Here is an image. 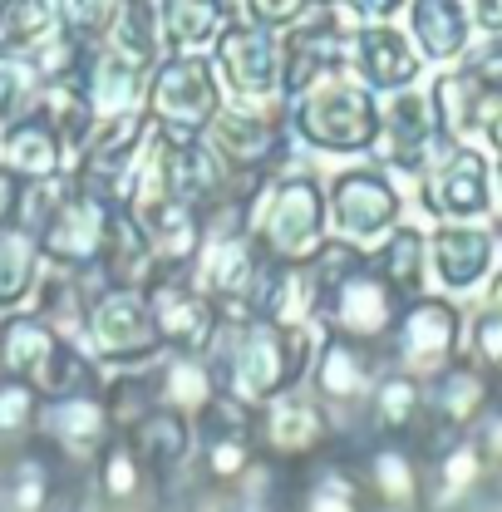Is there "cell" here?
<instances>
[{"label":"cell","instance_id":"50","mask_svg":"<svg viewBox=\"0 0 502 512\" xmlns=\"http://www.w3.org/2000/svg\"><path fill=\"white\" fill-rule=\"evenodd\" d=\"M345 10H355V15H365V20H394L409 0H340Z\"/></svg>","mask_w":502,"mask_h":512},{"label":"cell","instance_id":"40","mask_svg":"<svg viewBox=\"0 0 502 512\" xmlns=\"http://www.w3.org/2000/svg\"><path fill=\"white\" fill-rule=\"evenodd\" d=\"M227 10L207 5V0H163V35H168V55L178 50H197V45H212L217 30H222Z\"/></svg>","mask_w":502,"mask_h":512},{"label":"cell","instance_id":"35","mask_svg":"<svg viewBox=\"0 0 502 512\" xmlns=\"http://www.w3.org/2000/svg\"><path fill=\"white\" fill-rule=\"evenodd\" d=\"M370 266L409 306V301L424 296V281H429V237L414 232V227H394V232H384V247L370 256Z\"/></svg>","mask_w":502,"mask_h":512},{"label":"cell","instance_id":"51","mask_svg":"<svg viewBox=\"0 0 502 512\" xmlns=\"http://www.w3.org/2000/svg\"><path fill=\"white\" fill-rule=\"evenodd\" d=\"M468 15H473L488 35H502V0H468Z\"/></svg>","mask_w":502,"mask_h":512},{"label":"cell","instance_id":"11","mask_svg":"<svg viewBox=\"0 0 502 512\" xmlns=\"http://www.w3.org/2000/svg\"><path fill=\"white\" fill-rule=\"evenodd\" d=\"M379 158H389L404 173H424L434 168L448 148H458L434 119V99L424 89H394L379 109V138H375Z\"/></svg>","mask_w":502,"mask_h":512},{"label":"cell","instance_id":"45","mask_svg":"<svg viewBox=\"0 0 502 512\" xmlns=\"http://www.w3.org/2000/svg\"><path fill=\"white\" fill-rule=\"evenodd\" d=\"M458 74H463V79H473L493 104H502V35L483 40L478 50H468L463 64H458Z\"/></svg>","mask_w":502,"mask_h":512},{"label":"cell","instance_id":"36","mask_svg":"<svg viewBox=\"0 0 502 512\" xmlns=\"http://www.w3.org/2000/svg\"><path fill=\"white\" fill-rule=\"evenodd\" d=\"M40 237L20 222H5L0 227V311H15L35 296V281H40Z\"/></svg>","mask_w":502,"mask_h":512},{"label":"cell","instance_id":"16","mask_svg":"<svg viewBox=\"0 0 502 512\" xmlns=\"http://www.w3.org/2000/svg\"><path fill=\"white\" fill-rule=\"evenodd\" d=\"M458 335H463V316L448 301L419 296L404 306V316L389 335V345H394L389 365L409 370L414 380H434L458 360Z\"/></svg>","mask_w":502,"mask_h":512},{"label":"cell","instance_id":"24","mask_svg":"<svg viewBox=\"0 0 502 512\" xmlns=\"http://www.w3.org/2000/svg\"><path fill=\"white\" fill-rule=\"evenodd\" d=\"M158 138H163V163H168V188L178 192L188 207H212L227 183H232V173H227V163L217 158V148L207 143V133H173V128H158Z\"/></svg>","mask_w":502,"mask_h":512},{"label":"cell","instance_id":"3","mask_svg":"<svg viewBox=\"0 0 502 512\" xmlns=\"http://www.w3.org/2000/svg\"><path fill=\"white\" fill-rule=\"evenodd\" d=\"M291 128L325 153H365L379 138V99L370 84L325 74L311 89L291 94Z\"/></svg>","mask_w":502,"mask_h":512},{"label":"cell","instance_id":"44","mask_svg":"<svg viewBox=\"0 0 502 512\" xmlns=\"http://www.w3.org/2000/svg\"><path fill=\"white\" fill-rule=\"evenodd\" d=\"M301 512H365V493L340 468H315L311 488L301 498Z\"/></svg>","mask_w":502,"mask_h":512},{"label":"cell","instance_id":"32","mask_svg":"<svg viewBox=\"0 0 502 512\" xmlns=\"http://www.w3.org/2000/svg\"><path fill=\"white\" fill-rule=\"evenodd\" d=\"M468 0H409V35L424 60H453L468 50Z\"/></svg>","mask_w":502,"mask_h":512},{"label":"cell","instance_id":"23","mask_svg":"<svg viewBox=\"0 0 502 512\" xmlns=\"http://www.w3.org/2000/svg\"><path fill=\"white\" fill-rule=\"evenodd\" d=\"M84 89V99L94 104L99 119H114V114H133V109H148V64L128 60L124 50H114L109 40H99L84 60V74L74 79Z\"/></svg>","mask_w":502,"mask_h":512},{"label":"cell","instance_id":"39","mask_svg":"<svg viewBox=\"0 0 502 512\" xmlns=\"http://www.w3.org/2000/svg\"><path fill=\"white\" fill-rule=\"evenodd\" d=\"M158 271V256L148 247L143 227L128 217L124 207H114V227H109V247L99 261V276L104 281H119V286H148Z\"/></svg>","mask_w":502,"mask_h":512},{"label":"cell","instance_id":"29","mask_svg":"<svg viewBox=\"0 0 502 512\" xmlns=\"http://www.w3.org/2000/svg\"><path fill=\"white\" fill-rule=\"evenodd\" d=\"M424 468H429L424 473V508L434 512L463 508L473 498V488L488 478V463H483V453H478V444L468 434L453 439L448 448H439V453H429Z\"/></svg>","mask_w":502,"mask_h":512},{"label":"cell","instance_id":"53","mask_svg":"<svg viewBox=\"0 0 502 512\" xmlns=\"http://www.w3.org/2000/svg\"><path fill=\"white\" fill-rule=\"evenodd\" d=\"M197 512H227V508H222V503H202Z\"/></svg>","mask_w":502,"mask_h":512},{"label":"cell","instance_id":"13","mask_svg":"<svg viewBox=\"0 0 502 512\" xmlns=\"http://www.w3.org/2000/svg\"><path fill=\"white\" fill-rule=\"evenodd\" d=\"M404 197L389 173L379 168H345L325 192V217L345 242H375L399 227Z\"/></svg>","mask_w":502,"mask_h":512},{"label":"cell","instance_id":"26","mask_svg":"<svg viewBox=\"0 0 502 512\" xmlns=\"http://www.w3.org/2000/svg\"><path fill=\"white\" fill-rule=\"evenodd\" d=\"M69 153H64L60 128L50 124V114L35 104L30 114L10 119L5 124V138H0V168H10L15 178L35 183V178H55L64 173Z\"/></svg>","mask_w":502,"mask_h":512},{"label":"cell","instance_id":"21","mask_svg":"<svg viewBox=\"0 0 502 512\" xmlns=\"http://www.w3.org/2000/svg\"><path fill=\"white\" fill-rule=\"evenodd\" d=\"M389 360L379 355V345L350 340V335H325V345L315 350L311 384L320 404H345V409H365L375 384L384 380Z\"/></svg>","mask_w":502,"mask_h":512},{"label":"cell","instance_id":"20","mask_svg":"<svg viewBox=\"0 0 502 512\" xmlns=\"http://www.w3.org/2000/svg\"><path fill=\"white\" fill-rule=\"evenodd\" d=\"M197 458H202V468H207L212 483H242L251 473V463L261 458L256 409L217 394L212 409L197 419Z\"/></svg>","mask_w":502,"mask_h":512},{"label":"cell","instance_id":"58","mask_svg":"<svg viewBox=\"0 0 502 512\" xmlns=\"http://www.w3.org/2000/svg\"><path fill=\"white\" fill-rule=\"evenodd\" d=\"M0 10H5V0H0Z\"/></svg>","mask_w":502,"mask_h":512},{"label":"cell","instance_id":"42","mask_svg":"<svg viewBox=\"0 0 502 512\" xmlns=\"http://www.w3.org/2000/svg\"><path fill=\"white\" fill-rule=\"evenodd\" d=\"M40 404H45V394L35 384L0 370V444H25L35 434Z\"/></svg>","mask_w":502,"mask_h":512},{"label":"cell","instance_id":"14","mask_svg":"<svg viewBox=\"0 0 502 512\" xmlns=\"http://www.w3.org/2000/svg\"><path fill=\"white\" fill-rule=\"evenodd\" d=\"M256 444H261V458L276 463V468L311 463L315 453L330 444V419H325L320 394H306L296 384V389L276 394L271 404H261L256 409Z\"/></svg>","mask_w":502,"mask_h":512},{"label":"cell","instance_id":"19","mask_svg":"<svg viewBox=\"0 0 502 512\" xmlns=\"http://www.w3.org/2000/svg\"><path fill=\"white\" fill-rule=\"evenodd\" d=\"M419 183H424V192H419L424 207L443 222H473V217L493 212V168L468 143L448 148L434 168L419 173Z\"/></svg>","mask_w":502,"mask_h":512},{"label":"cell","instance_id":"9","mask_svg":"<svg viewBox=\"0 0 502 512\" xmlns=\"http://www.w3.org/2000/svg\"><path fill=\"white\" fill-rule=\"evenodd\" d=\"M207 143L217 148L227 173L261 178L266 168H276L286 158V114L276 104H266V99L222 104V114L207 128Z\"/></svg>","mask_w":502,"mask_h":512},{"label":"cell","instance_id":"4","mask_svg":"<svg viewBox=\"0 0 502 512\" xmlns=\"http://www.w3.org/2000/svg\"><path fill=\"white\" fill-rule=\"evenodd\" d=\"M325 192L311 173L261 183L251 202V242L271 261H311L325 247Z\"/></svg>","mask_w":502,"mask_h":512},{"label":"cell","instance_id":"33","mask_svg":"<svg viewBox=\"0 0 502 512\" xmlns=\"http://www.w3.org/2000/svg\"><path fill=\"white\" fill-rule=\"evenodd\" d=\"M99 468V498L109 512H143L148 508V488H153V468L133 453L128 434H114L104 453L94 458Z\"/></svg>","mask_w":502,"mask_h":512},{"label":"cell","instance_id":"47","mask_svg":"<svg viewBox=\"0 0 502 512\" xmlns=\"http://www.w3.org/2000/svg\"><path fill=\"white\" fill-rule=\"evenodd\" d=\"M315 0H247V20L266 25V30H291Z\"/></svg>","mask_w":502,"mask_h":512},{"label":"cell","instance_id":"31","mask_svg":"<svg viewBox=\"0 0 502 512\" xmlns=\"http://www.w3.org/2000/svg\"><path fill=\"white\" fill-rule=\"evenodd\" d=\"M365 419L379 439H414L419 424H424V380L389 365L384 380L375 384V394H370V404H365Z\"/></svg>","mask_w":502,"mask_h":512},{"label":"cell","instance_id":"41","mask_svg":"<svg viewBox=\"0 0 502 512\" xmlns=\"http://www.w3.org/2000/svg\"><path fill=\"white\" fill-rule=\"evenodd\" d=\"M40 89H45V79H40V69L30 60V50L0 45V124L30 114L35 99H40Z\"/></svg>","mask_w":502,"mask_h":512},{"label":"cell","instance_id":"49","mask_svg":"<svg viewBox=\"0 0 502 512\" xmlns=\"http://www.w3.org/2000/svg\"><path fill=\"white\" fill-rule=\"evenodd\" d=\"M20 192H25V178H15L10 168H0V227L20 217Z\"/></svg>","mask_w":502,"mask_h":512},{"label":"cell","instance_id":"48","mask_svg":"<svg viewBox=\"0 0 502 512\" xmlns=\"http://www.w3.org/2000/svg\"><path fill=\"white\" fill-rule=\"evenodd\" d=\"M473 444L488 468H502V409H493V404L483 409V419L473 424Z\"/></svg>","mask_w":502,"mask_h":512},{"label":"cell","instance_id":"43","mask_svg":"<svg viewBox=\"0 0 502 512\" xmlns=\"http://www.w3.org/2000/svg\"><path fill=\"white\" fill-rule=\"evenodd\" d=\"M119 5L124 0H55V15H60V30L84 40V45H99L109 40L114 20H119Z\"/></svg>","mask_w":502,"mask_h":512},{"label":"cell","instance_id":"57","mask_svg":"<svg viewBox=\"0 0 502 512\" xmlns=\"http://www.w3.org/2000/svg\"><path fill=\"white\" fill-rule=\"evenodd\" d=\"M498 512H502V498H498Z\"/></svg>","mask_w":502,"mask_h":512},{"label":"cell","instance_id":"18","mask_svg":"<svg viewBox=\"0 0 502 512\" xmlns=\"http://www.w3.org/2000/svg\"><path fill=\"white\" fill-rule=\"evenodd\" d=\"M350 40H355V30H345V20H340L335 5H311V10L291 25V35L281 40V50H286L281 94L291 99V94L311 89L315 79L340 74V64L350 60Z\"/></svg>","mask_w":502,"mask_h":512},{"label":"cell","instance_id":"6","mask_svg":"<svg viewBox=\"0 0 502 512\" xmlns=\"http://www.w3.org/2000/svg\"><path fill=\"white\" fill-rule=\"evenodd\" d=\"M222 114V74L217 64L178 50L158 64L148 84V119L173 133H207L212 119Z\"/></svg>","mask_w":502,"mask_h":512},{"label":"cell","instance_id":"15","mask_svg":"<svg viewBox=\"0 0 502 512\" xmlns=\"http://www.w3.org/2000/svg\"><path fill=\"white\" fill-rule=\"evenodd\" d=\"M271 256L251 242V232H232V237H207L202 252L192 256V281L217 301V311H232V316H256L251 301L261 291V276H266Z\"/></svg>","mask_w":502,"mask_h":512},{"label":"cell","instance_id":"55","mask_svg":"<svg viewBox=\"0 0 502 512\" xmlns=\"http://www.w3.org/2000/svg\"><path fill=\"white\" fill-rule=\"evenodd\" d=\"M379 512H419V508H379Z\"/></svg>","mask_w":502,"mask_h":512},{"label":"cell","instance_id":"30","mask_svg":"<svg viewBox=\"0 0 502 512\" xmlns=\"http://www.w3.org/2000/svg\"><path fill=\"white\" fill-rule=\"evenodd\" d=\"M119 434H128L133 453L153 468V478L178 473L188 463V453L197 448V424L178 409H148L133 429H119Z\"/></svg>","mask_w":502,"mask_h":512},{"label":"cell","instance_id":"38","mask_svg":"<svg viewBox=\"0 0 502 512\" xmlns=\"http://www.w3.org/2000/svg\"><path fill=\"white\" fill-rule=\"evenodd\" d=\"M109 45L124 50L128 60L158 69V64L168 60L163 0H124V5H119V20H114V30H109Z\"/></svg>","mask_w":502,"mask_h":512},{"label":"cell","instance_id":"1","mask_svg":"<svg viewBox=\"0 0 502 512\" xmlns=\"http://www.w3.org/2000/svg\"><path fill=\"white\" fill-rule=\"evenodd\" d=\"M311 325H276L266 316H232L222 311L212 345H207V365L217 375V389L247 409L271 404L276 394L296 389L315 365Z\"/></svg>","mask_w":502,"mask_h":512},{"label":"cell","instance_id":"25","mask_svg":"<svg viewBox=\"0 0 502 512\" xmlns=\"http://www.w3.org/2000/svg\"><path fill=\"white\" fill-rule=\"evenodd\" d=\"M498 261V237L473 222H443L429 237V271L448 291H473Z\"/></svg>","mask_w":502,"mask_h":512},{"label":"cell","instance_id":"52","mask_svg":"<svg viewBox=\"0 0 502 512\" xmlns=\"http://www.w3.org/2000/svg\"><path fill=\"white\" fill-rule=\"evenodd\" d=\"M483 133H488V143H493V153L502 158V104L488 114V124H483Z\"/></svg>","mask_w":502,"mask_h":512},{"label":"cell","instance_id":"2","mask_svg":"<svg viewBox=\"0 0 502 512\" xmlns=\"http://www.w3.org/2000/svg\"><path fill=\"white\" fill-rule=\"evenodd\" d=\"M0 370L30 380L45 399L55 394H84V389H104L99 355L79 350L69 335H60L50 320L30 316H5L0 320Z\"/></svg>","mask_w":502,"mask_h":512},{"label":"cell","instance_id":"27","mask_svg":"<svg viewBox=\"0 0 502 512\" xmlns=\"http://www.w3.org/2000/svg\"><path fill=\"white\" fill-rule=\"evenodd\" d=\"M94 271H99V266H89V271H79V266L40 271V281H35V316L50 320L69 340L84 335L89 306H94V296L104 291V281H94Z\"/></svg>","mask_w":502,"mask_h":512},{"label":"cell","instance_id":"5","mask_svg":"<svg viewBox=\"0 0 502 512\" xmlns=\"http://www.w3.org/2000/svg\"><path fill=\"white\" fill-rule=\"evenodd\" d=\"M399 316H404L399 291L379 276L375 266H370V256H365V261H355L350 271H340L325 286L320 316L315 320H325L330 335H350V340H365V345H384L394 335Z\"/></svg>","mask_w":502,"mask_h":512},{"label":"cell","instance_id":"28","mask_svg":"<svg viewBox=\"0 0 502 512\" xmlns=\"http://www.w3.org/2000/svg\"><path fill=\"white\" fill-rule=\"evenodd\" d=\"M365 488L379 508H424V458L409 439H379L365 458Z\"/></svg>","mask_w":502,"mask_h":512},{"label":"cell","instance_id":"37","mask_svg":"<svg viewBox=\"0 0 502 512\" xmlns=\"http://www.w3.org/2000/svg\"><path fill=\"white\" fill-rule=\"evenodd\" d=\"M429 99H434V119H439V128L453 138V143H463L468 133H478V128L488 124V114L498 109V104H493V99H488L473 79H463L458 69L434 79Z\"/></svg>","mask_w":502,"mask_h":512},{"label":"cell","instance_id":"56","mask_svg":"<svg viewBox=\"0 0 502 512\" xmlns=\"http://www.w3.org/2000/svg\"><path fill=\"white\" fill-rule=\"evenodd\" d=\"M498 188H502V158H498Z\"/></svg>","mask_w":502,"mask_h":512},{"label":"cell","instance_id":"7","mask_svg":"<svg viewBox=\"0 0 502 512\" xmlns=\"http://www.w3.org/2000/svg\"><path fill=\"white\" fill-rule=\"evenodd\" d=\"M114 197L84 188L74 173H69V188L60 192L55 212L40 222V252L50 266H99L104 261V247H109V227H114Z\"/></svg>","mask_w":502,"mask_h":512},{"label":"cell","instance_id":"46","mask_svg":"<svg viewBox=\"0 0 502 512\" xmlns=\"http://www.w3.org/2000/svg\"><path fill=\"white\" fill-rule=\"evenodd\" d=\"M473 350H478V365L488 375H502V306H488L473 320Z\"/></svg>","mask_w":502,"mask_h":512},{"label":"cell","instance_id":"34","mask_svg":"<svg viewBox=\"0 0 502 512\" xmlns=\"http://www.w3.org/2000/svg\"><path fill=\"white\" fill-rule=\"evenodd\" d=\"M153 375H158V409H178V414H188L192 424H197V419L212 409V399L222 394L212 365H207V355H173V350H168V360H163Z\"/></svg>","mask_w":502,"mask_h":512},{"label":"cell","instance_id":"22","mask_svg":"<svg viewBox=\"0 0 502 512\" xmlns=\"http://www.w3.org/2000/svg\"><path fill=\"white\" fill-rule=\"evenodd\" d=\"M350 64L355 74L375 89V94H394V89H409L419 84V69H424V55L409 35H399L389 20H370L355 30L350 40Z\"/></svg>","mask_w":502,"mask_h":512},{"label":"cell","instance_id":"10","mask_svg":"<svg viewBox=\"0 0 502 512\" xmlns=\"http://www.w3.org/2000/svg\"><path fill=\"white\" fill-rule=\"evenodd\" d=\"M143 291H148V306H153V325H158L163 350H173V355H207L222 311L192 281L188 266H158Z\"/></svg>","mask_w":502,"mask_h":512},{"label":"cell","instance_id":"8","mask_svg":"<svg viewBox=\"0 0 502 512\" xmlns=\"http://www.w3.org/2000/svg\"><path fill=\"white\" fill-rule=\"evenodd\" d=\"M84 335L104 365H143V360H158V350H163L148 291L119 286V281H104V291L94 296Z\"/></svg>","mask_w":502,"mask_h":512},{"label":"cell","instance_id":"54","mask_svg":"<svg viewBox=\"0 0 502 512\" xmlns=\"http://www.w3.org/2000/svg\"><path fill=\"white\" fill-rule=\"evenodd\" d=\"M207 5H217V10H227V5H232V0H207Z\"/></svg>","mask_w":502,"mask_h":512},{"label":"cell","instance_id":"12","mask_svg":"<svg viewBox=\"0 0 502 512\" xmlns=\"http://www.w3.org/2000/svg\"><path fill=\"white\" fill-rule=\"evenodd\" d=\"M212 64L217 74L242 94V99H276L281 94V74H286V50L281 35L256 25V20H222L217 40H212Z\"/></svg>","mask_w":502,"mask_h":512},{"label":"cell","instance_id":"17","mask_svg":"<svg viewBox=\"0 0 502 512\" xmlns=\"http://www.w3.org/2000/svg\"><path fill=\"white\" fill-rule=\"evenodd\" d=\"M114 434H119V424L109 414L104 389L55 394L40 404V419H35V439H45L64 463H94Z\"/></svg>","mask_w":502,"mask_h":512}]
</instances>
